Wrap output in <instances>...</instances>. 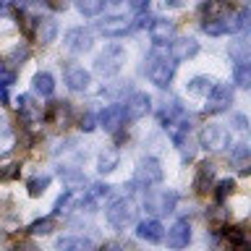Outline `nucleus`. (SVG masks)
Returning <instances> with one entry per match:
<instances>
[{"label": "nucleus", "mask_w": 251, "mask_h": 251, "mask_svg": "<svg viewBox=\"0 0 251 251\" xmlns=\"http://www.w3.org/2000/svg\"><path fill=\"white\" fill-rule=\"evenodd\" d=\"M147 76H149V81H152L154 86H160V89H168L170 81H173V76H176V60L168 58V55H162V52H149L147 55Z\"/></svg>", "instance_id": "1"}, {"label": "nucleus", "mask_w": 251, "mask_h": 251, "mask_svg": "<svg viewBox=\"0 0 251 251\" xmlns=\"http://www.w3.org/2000/svg\"><path fill=\"white\" fill-rule=\"evenodd\" d=\"M123 63H126V47L113 42V45H105V50L97 55V60H94V71H97L100 76L110 78V76L121 74Z\"/></svg>", "instance_id": "2"}, {"label": "nucleus", "mask_w": 251, "mask_h": 251, "mask_svg": "<svg viewBox=\"0 0 251 251\" xmlns=\"http://www.w3.org/2000/svg\"><path fill=\"white\" fill-rule=\"evenodd\" d=\"M105 217L115 230H123V227H128L133 223V217H136V204H133L131 199H126V196L123 199H115L105 209Z\"/></svg>", "instance_id": "3"}, {"label": "nucleus", "mask_w": 251, "mask_h": 251, "mask_svg": "<svg viewBox=\"0 0 251 251\" xmlns=\"http://www.w3.org/2000/svg\"><path fill=\"white\" fill-rule=\"evenodd\" d=\"M162 165H160V160H154V157H144V160L139 162V168H136V173H133V186H144V188H149V186H157L162 180Z\"/></svg>", "instance_id": "4"}, {"label": "nucleus", "mask_w": 251, "mask_h": 251, "mask_svg": "<svg viewBox=\"0 0 251 251\" xmlns=\"http://www.w3.org/2000/svg\"><path fill=\"white\" fill-rule=\"evenodd\" d=\"M230 105H233V86L230 84H212L207 92V105H204V110L217 115V113H225Z\"/></svg>", "instance_id": "5"}, {"label": "nucleus", "mask_w": 251, "mask_h": 251, "mask_svg": "<svg viewBox=\"0 0 251 251\" xmlns=\"http://www.w3.org/2000/svg\"><path fill=\"white\" fill-rule=\"evenodd\" d=\"M227 141H230V131L220 123L204 126L201 133H199V144L207 149V152H220V149L227 147Z\"/></svg>", "instance_id": "6"}, {"label": "nucleus", "mask_w": 251, "mask_h": 251, "mask_svg": "<svg viewBox=\"0 0 251 251\" xmlns=\"http://www.w3.org/2000/svg\"><path fill=\"white\" fill-rule=\"evenodd\" d=\"M176 201H178L176 191H152L144 196V207L152 215H168V212L176 209Z\"/></svg>", "instance_id": "7"}, {"label": "nucleus", "mask_w": 251, "mask_h": 251, "mask_svg": "<svg viewBox=\"0 0 251 251\" xmlns=\"http://www.w3.org/2000/svg\"><path fill=\"white\" fill-rule=\"evenodd\" d=\"M149 110H152V97L147 92H131L123 113H126V121H141V118L149 115Z\"/></svg>", "instance_id": "8"}, {"label": "nucleus", "mask_w": 251, "mask_h": 251, "mask_svg": "<svg viewBox=\"0 0 251 251\" xmlns=\"http://www.w3.org/2000/svg\"><path fill=\"white\" fill-rule=\"evenodd\" d=\"M110 194H113V186H110V183H92V186L84 191L81 209L97 212L100 207H105V199H110Z\"/></svg>", "instance_id": "9"}, {"label": "nucleus", "mask_w": 251, "mask_h": 251, "mask_svg": "<svg viewBox=\"0 0 251 251\" xmlns=\"http://www.w3.org/2000/svg\"><path fill=\"white\" fill-rule=\"evenodd\" d=\"M149 39L157 47H165L176 39V21L170 19H152L149 21Z\"/></svg>", "instance_id": "10"}, {"label": "nucleus", "mask_w": 251, "mask_h": 251, "mask_svg": "<svg viewBox=\"0 0 251 251\" xmlns=\"http://www.w3.org/2000/svg\"><path fill=\"white\" fill-rule=\"evenodd\" d=\"M66 47L74 55H84V52H89L92 50V45H94V39H92V31L89 29H84V26H76V29H68L66 31Z\"/></svg>", "instance_id": "11"}, {"label": "nucleus", "mask_w": 251, "mask_h": 251, "mask_svg": "<svg viewBox=\"0 0 251 251\" xmlns=\"http://www.w3.org/2000/svg\"><path fill=\"white\" fill-rule=\"evenodd\" d=\"M19 118L26 128H37V126L42 123V107L34 102L31 94H21L19 97Z\"/></svg>", "instance_id": "12"}, {"label": "nucleus", "mask_w": 251, "mask_h": 251, "mask_svg": "<svg viewBox=\"0 0 251 251\" xmlns=\"http://www.w3.org/2000/svg\"><path fill=\"white\" fill-rule=\"evenodd\" d=\"M126 123V113H123V105H110L105 107L102 113L97 115V126H102L107 133H118Z\"/></svg>", "instance_id": "13"}, {"label": "nucleus", "mask_w": 251, "mask_h": 251, "mask_svg": "<svg viewBox=\"0 0 251 251\" xmlns=\"http://www.w3.org/2000/svg\"><path fill=\"white\" fill-rule=\"evenodd\" d=\"M63 78H66V86L71 92H86L92 84V74L81 66H66V74H63Z\"/></svg>", "instance_id": "14"}, {"label": "nucleus", "mask_w": 251, "mask_h": 251, "mask_svg": "<svg viewBox=\"0 0 251 251\" xmlns=\"http://www.w3.org/2000/svg\"><path fill=\"white\" fill-rule=\"evenodd\" d=\"M136 238L147 241V243H160V241H165V227H162L160 220L147 217L136 225Z\"/></svg>", "instance_id": "15"}, {"label": "nucleus", "mask_w": 251, "mask_h": 251, "mask_svg": "<svg viewBox=\"0 0 251 251\" xmlns=\"http://www.w3.org/2000/svg\"><path fill=\"white\" fill-rule=\"evenodd\" d=\"M196 52H199V42L191 37H180V39H173L170 42V58L176 63H183L188 58H194Z\"/></svg>", "instance_id": "16"}, {"label": "nucleus", "mask_w": 251, "mask_h": 251, "mask_svg": "<svg viewBox=\"0 0 251 251\" xmlns=\"http://www.w3.org/2000/svg\"><path fill=\"white\" fill-rule=\"evenodd\" d=\"M97 29L105 37H123L131 29V21L126 16H105V19L97 21Z\"/></svg>", "instance_id": "17"}, {"label": "nucleus", "mask_w": 251, "mask_h": 251, "mask_svg": "<svg viewBox=\"0 0 251 251\" xmlns=\"http://www.w3.org/2000/svg\"><path fill=\"white\" fill-rule=\"evenodd\" d=\"M42 115L47 118V123L66 128V126L71 123V102H50Z\"/></svg>", "instance_id": "18"}, {"label": "nucleus", "mask_w": 251, "mask_h": 251, "mask_svg": "<svg viewBox=\"0 0 251 251\" xmlns=\"http://www.w3.org/2000/svg\"><path fill=\"white\" fill-rule=\"evenodd\" d=\"M188 243H191V225H188V220H178V223L168 230V246L170 249H183Z\"/></svg>", "instance_id": "19"}, {"label": "nucleus", "mask_w": 251, "mask_h": 251, "mask_svg": "<svg viewBox=\"0 0 251 251\" xmlns=\"http://www.w3.org/2000/svg\"><path fill=\"white\" fill-rule=\"evenodd\" d=\"M31 37L42 45H50L55 37H58V24L52 19H34V29H31Z\"/></svg>", "instance_id": "20"}, {"label": "nucleus", "mask_w": 251, "mask_h": 251, "mask_svg": "<svg viewBox=\"0 0 251 251\" xmlns=\"http://www.w3.org/2000/svg\"><path fill=\"white\" fill-rule=\"evenodd\" d=\"M212 180H215V162L204 160L199 168H196V178H194L196 194H207L209 188H212Z\"/></svg>", "instance_id": "21"}, {"label": "nucleus", "mask_w": 251, "mask_h": 251, "mask_svg": "<svg viewBox=\"0 0 251 251\" xmlns=\"http://www.w3.org/2000/svg\"><path fill=\"white\" fill-rule=\"evenodd\" d=\"M118 165H121V152H118L115 147H105L97 157V170L102 176H107V173H113Z\"/></svg>", "instance_id": "22"}, {"label": "nucleus", "mask_w": 251, "mask_h": 251, "mask_svg": "<svg viewBox=\"0 0 251 251\" xmlns=\"http://www.w3.org/2000/svg\"><path fill=\"white\" fill-rule=\"evenodd\" d=\"M201 31H204V34H212V37L233 34V24H230V19H227V16H220V19H204Z\"/></svg>", "instance_id": "23"}, {"label": "nucleus", "mask_w": 251, "mask_h": 251, "mask_svg": "<svg viewBox=\"0 0 251 251\" xmlns=\"http://www.w3.org/2000/svg\"><path fill=\"white\" fill-rule=\"evenodd\" d=\"M58 249L60 251H89L94 249V241L92 238H84V235H63V238H58Z\"/></svg>", "instance_id": "24"}, {"label": "nucleus", "mask_w": 251, "mask_h": 251, "mask_svg": "<svg viewBox=\"0 0 251 251\" xmlns=\"http://www.w3.org/2000/svg\"><path fill=\"white\" fill-rule=\"evenodd\" d=\"M31 86H34L37 94H42V97H50L55 92V78L47 74V71H39V74L31 78Z\"/></svg>", "instance_id": "25"}, {"label": "nucleus", "mask_w": 251, "mask_h": 251, "mask_svg": "<svg viewBox=\"0 0 251 251\" xmlns=\"http://www.w3.org/2000/svg\"><path fill=\"white\" fill-rule=\"evenodd\" d=\"M233 78L241 89H249L251 86V66H249V58L243 60H235V68H233Z\"/></svg>", "instance_id": "26"}, {"label": "nucleus", "mask_w": 251, "mask_h": 251, "mask_svg": "<svg viewBox=\"0 0 251 251\" xmlns=\"http://www.w3.org/2000/svg\"><path fill=\"white\" fill-rule=\"evenodd\" d=\"M180 113H183V110H180V102H178V100L165 102V107L157 113V121H160V126H165V128H168V126L176 121V118H180Z\"/></svg>", "instance_id": "27"}, {"label": "nucleus", "mask_w": 251, "mask_h": 251, "mask_svg": "<svg viewBox=\"0 0 251 251\" xmlns=\"http://www.w3.org/2000/svg\"><path fill=\"white\" fill-rule=\"evenodd\" d=\"M201 13L207 16V19H220V16L230 13V5H227L225 0H207V3L201 5Z\"/></svg>", "instance_id": "28"}, {"label": "nucleus", "mask_w": 251, "mask_h": 251, "mask_svg": "<svg viewBox=\"0 0 251 251\" xmlns=\"http://www.w3.org/2000/svg\"><path fill=\"white\" fill-rule=\"evenodd\" d=\"M230 160L233 165L238 168L241 173H249V162H251V152H249V144H238L230 152Z\"/></svg>", "instance_id": "29"}, {"label": "nucleus", "mask_w": 251, "mask_h": 251, "mask_svg": "<svg viewBox=\"0 0 251 251\" xmlns=\"http://www.w3.org/2000/svg\"><path fill=\"white\" fill-rule=\"evenodd\" d=\"M19 176V160L13 154L0 157V180H11Z\"/></svg>", "instance_id": "30"}, {"label": "nucleus", "mask_w": 251, "mask_h": 251, "mask_svg": "<svg viewBox=\"0 0 251 251\" xmlns=\"http://www.w3.org/2000/svg\"><path fill=\"white\" fill-rule=\"evenodd\" d=\"M76 3V8H78V13L81 16H100L102 13V8H105V3L107 0H74Z\"/></svg>", "instance_id": "31"}, {"label": "nucleus", "mask_w": 251, "mask_h": 251, "mask_svg": "<svg viewBox=\"0 0 251 251\" xmlns=\"http://www.w3.org/2000/svg\"><path fill=\"white\" fill-rule=\"evenodd\" d=\"M52 230H55V217H39L26 227L29 235H50Z\"/></svg>", "instance_id": "32"}, {"label": "nucleus", "mask_w": 251, "mask_h": 251, "mask_svg": "<svg viewBox=\"0 0 251 251\" xmlns=\"http://www.w3.org/2000/svg\"><path fill=\"white\" fill-rule=\"evenodd\" d=\"M223 230H225V238H227L230 246H235V249H246L249 246V235H246L243 227H223Z\"/></svg>", "instance_id": "33"}, {"label": "nucleus", "mask_w": 251, "mask_h": 251, "mask_svg": "<svg viewBox=\"0 0 251 251\" xmlns=\"http://www.w3.org/2000/svg\"><path fill=\"white\" fill-rule=\"evenodd\" d=\"M60 180L66 183V188H71V191H76V188H81L86 183L84 173H78V170H63V168H60Z\"/></svg>", "instance_id": "34"}, {"label": "nucleus", "mask_w": 251, "mask_h": 251, "mask_svg": "<svg viewBox=\"0 0 251 251\" xmlns=\"http://www.w3.org/2000/svg\"><path fill=\"white\" fill-rule=\"evenodd\" d=\"M47 186H50V176H34L26 180V191L29 196H42L47 191Z\"/></svg>", "instance_id": "35"}, {"label": "nucleus", "mask_w": 251, "mask_h": 251, "mask_svg": "<svg viewBox=\"0 0 251 251\" xmlns=\"http://www.w3.org/2000/svg\"><path fill=\"white\" fill-rule=\"evenodd\" d=\"M212 84L215 81H212L209 76H194L191 81L186 84V89H188V94H207Z\"/></svg>", "instance_id": "36"}, {"label": "nucleus", "mask_w": 251, "mask_h": 251, "mask_svg": "<svg viewBox=\"0 0 251 251\" xmlns=\"http://www.w3.org/2000/svg\"><path fill=\"white\" fill-rule=\"evenodd\" d=\"M233 188H235V180H233V178H223V180L217 183V188H215V199H217V201H225L227 196L233 194Z\"/></svg>", "instance_id": "37"}, {"label": "nucleus", "mask_w": 251, "mask_h": 251, "mask_svg": "<svg viewBox=\"0 0 251 251\" xmlns=\"http://www.w3.org/2000/svg\"><path fill=\"white\" fill-rule=\"evenodd\" d=\"M74 194L76 191H71V188H66V191H63L58 199H55V207H52V212L55 215H63V212H66L68 207H71V201H74Z\"/></svg>", "instance_id": "38"}, {"label": "nucleus", "mask_w": 251, "mask_h": 251, "mask_svg": "<svg viewBox=\"0 0 251 251\" xmlns=\"http://www.w3.org/2000/svg\"><path fill=\"white\" fill-rule=\"evenodd\" d=\"M207 220L217 227V230H223V225H225V220H227V212H225L223 207H212V209L207 212Z\"/></svg>", "instance_id": "39"}, {"label": "nucleus", "mask_w": 251, "mask_h": 251, "mask_svg": "<svg viewBox=\"0 0 251 251\" xmlns=\"http://www.w3.org/2000/svg\"><path fill=\"white\" fill-rule=\"evenodd\" d=\"M78 128H81L84 133H92L94 128H97V115H94L92 110H86V113L81 115V121H78Z\"/></svg>", "instance_id": "40"}, {"label": "nucleus", "mask_w": 251, "mask_h": 251, "mask_svg": "<svg viewBox=\"0 0 251 251\" xmlns=\"http://www.w3.org/2000/svg\"><path fill=\"white\" fill-rule=\"evenodd\" d=\"M233 126H235V131H246V128H249L246 115H243V113H235V115H233Z\"/></svg>", "instance_id": "41"}, {"label": "nucleus", "mask_w": 251, "mask_h": 251, "mask_svg": "<svg viewBox=\"0 0 251 251\" xmlns=\"http://www.w3.org/2000/svg\"><path fill=\"white\" fill-rule=\"evenodd\" d=\"M42 3L50 8V11H66L68 8V0H42Z\"/></svg>", "instance_id": "42"}, {"label": "nucleus", "mask_w": 251, "mask_h": 251, "mask_svg": "<svg viewBox=\"0 0 251 251\" xmlns=\"http://www.w3.org/2000/svg\"><path fill=\"white\" fill-rule=\"evenodd\" d=\"M131 5L136 13H144V8H149V0H131Z\"/></svg>", "instance_id": "43"}, {"label": "nucleus", "mask_w": 251, "mask_h": 251, "mask_svg": "<svg viewBox=\"0 0 251 251\" xmlns=\"http://www.w3.org/2000/svg\"><path fill=\"white\" fill-rule=\"evenodd\" d=\"M5 102H8V86L0 84V105H5Z\"/></svg>", "instance_id": "44"}, {"label": "nucleus", "mask_w": 251, "mask_h": 251, "mask_svg": "<svg viewBox=\"0 0 251 251\" xmlns=\"http://www.w3.org/2000/svg\"><path fill=\"white\" fill-rule=\"evenodd\" d=\"M165 5H173V8H176V5H180V0H165Z\"/></svg>", "instance_id": "45"}]
</instances>
